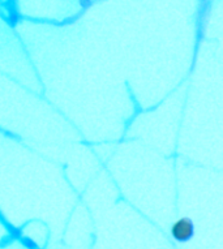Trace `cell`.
Returning a JSON list of instances; mask_svg holds the SVG:
<instances>
[{
	"instance_id": "6da1fadb",
	"label": "cell",
	"mask_w": 223,
	"mask_h": 249,
	"mask_svg": "<svg viewBox=\"0 0 223 249\" xmlns=\"http://www.w3.org/2000/svg\"><path fill=\"white\" fill-rule=\"evenodd\" d=\"M193 233H195V225L191 218H187V216L180 218L171 226V236L179 243H186V241L191 240Z\"/></svg>"
}]
</instances>
